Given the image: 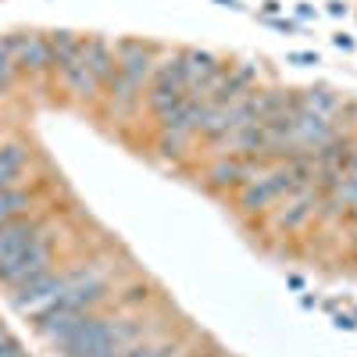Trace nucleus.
Here are the masks:
<instances>
[{
    "label": "nucleus",
    "instance_id": "f257e3e1",
    "mask_svg": "<svg viewBox=\"0 0 357 357\" xmlns=\"http://www.w3.org/2000/svg\"><path fill=\"white\" fill-rule=\"evenodd\" d=\"M40 272H50V240L43 232H36L22 250H15L11 257L0 261V279L8 286H22Z\"/></svg>",
    "mask_w": 357,
    "mask_h": 357
},
{
    "label": "nucleus",
    "instance_id": "f03ea898",
    "mask_svg": "<svg viewBox=\"0 0 357 357\" xmlns=\"http://www.w3.org/2000/svg\"><path fill=\"white\" fill-rule=\"evenodd\" d=\"M104 279L100 272H93V268H82V272H72L61 279V293H57V304L61 307H75V311H86L104 301ZM54 304V307H57Z\"/></svg>",
    "mask_w": 357,
    "mask_h": 357
},
{
    "label": "nucleus",
    "instance_id": "7ed1b4c3",
    "mask_svg": "<svg viewBox=\"0 0 357 357\" xmlns=\"http://www.w3.org/2000/svg\"><path fill=\"white\" fill-rule=\"evenodd\" d=\"M57 293H61V275H54V272H40L33 275L29 282L15 286V307L22 314H43L57 304Z\"/></svg>",
    "mask_w": 357,
    "mask_h": 357
},
{
    "label": "nucleus",
    "instance_id": "20e7f679",
    "mask_svg": "<svg viewBox=\"0 0 357 357\" xmlns=\"http://www.w3.org/2000/svg\"><path fill=\"white\" fill-rule=\"evenodd\" d=\"M190 97V89H186V82H183V72H178V54L175 57H168V61L158 68V79H154V86H151V107L158 111V118L161 114H168L172 107H178Z\"/></svg>",
    "mask_w": 357,
    "mask_h": 357
},
{
    "label": "nucleus",
    "instance_id": "39448f33",
    "mask_svg": "<svg viewBox=\"0 0 357 357\" xmlns=\"http://www.w3.org/2000/svg\"><path fill=\"white\" fill-rule=\"evenodd\" d=\"M286 193H296V186H293V178H289V172L282 165L279 172L247 178V186H243V207H247V211H257V207H268L272 200H279Z\"/></svg>",
    "mask_w": 357,
    "mask_h": 357
},
{
    "label": "nucleus",
    "instance_id": "423d86ee",
    "mask_svg": "<svg viewBox=\"0 0 357 357\" xmlns=\"http://www.w3.org/2000/svg\"><path fill=\"white\" fill-rule=\"evenodd\" d=\"M86 321V314L82 311H75V307H50V311H43L40 318H36V325H40V333H43V340H50V343H68L75 333H79V325Z\"/></svg>",
    "mask_w": 357,
    "mask_h": 357
},
{
    "label": "nucleus",
    "instance_id": "0eeeda50",
    "mask_svg": "<svg viewBox=\"0 0 357 357\" xmlns=\"http://www.w3.org/2000/svg\"><path fill=\"white\" fill-rule=\"evenodd\" d=\"M11 57H15V65L43 72V68H50V43L43 36H22L11 43Z\"/></svg>",
    "mask_w": 357,
    "mask_h": 357
},
{
    "label": "nucleus",
    "instance_id": "6e6552de",
    "mask_svg": "<svg viewBox=\"0 0 357 357\" xmlns=\"http://www.w3.org/2000/svg\"><path fill=\"white\" fill-rule=\"evenodd\" d=\"M40 229L33 225V222H29V218H11V222H4V225H0V261H4V257H11L15 250H22L29 240H33V236H36Z\"/></svg>",
    "mask_w": 357,
    "mask_h": 357
},
{
    "label": "nucleus",
    "instance_id": "1a4fd4ad",
    "mask_svg": "<svg viewBox=\"0 0 357 357\" xmlns=\"http://www.w3.org/2000/svg\"><path fill=\"white\" fill-rule=\"evenodd\" d=\"M82 57H86V68L97 75V82L114 75V54L107 50V43H100V40L82 43Z\"/></svg>",
    "mask_w": 357,
    "mask_h": 357
},
{
    "label": "nucleus",
    "instance_id": "9d476101",
    "mask_svg": "<svg viewBox=\"0 0 357 357\" xmlns=\"http://www.w3.org/2000/svg\"><path fill=\"white\" fill-rule=\"evenodd\" d=\"M61 75H65V82L75 89L79 97H93V93H97V75L86 68V57H75L72 65H65Z\"/></svg>",
    "mask_w": 357,
    "mask_h": 357
},
{
    "label": "nucleus",
    "instance_id": "9b49d317",
    "mask_svg": "<svg viewBox=\"0 0 357 357\" xmlns=\"http://www.w3.org/2000/svg\"><path fill=\"white\" fill-rule=\"evenodd\" d=\"M254 178V165H243V161H218L211 168V186H236V183H247Z\"/></svg>",
    "mask_w": 357,
    "mask_h": 357
},
{
    "label": "nucleus",
    "instance_id": "f8f14e48",
    "mask_svg": "<svg viewBox=\"0 0 357 357\" xmlns=\"http://www.w3.org/2000/svg\"><path fill=\"white\" fill-rule=\"evenodd\" d=\"M75 57H82V43L75 40V36H68V33H57L54 40H50V65L61 72L65 65H72Z\"/></svg>",
    "mask_w": 357,
    "mask_h": 357
},
{
    "label": "nucleus",
    "instance_id": "ddd939ff",
    "mask_svg": "<svg viewBox=\"0 0 357 357\" xmlns=\"http://www.w3.org/2000/svg\"><path fill=\"white\" fill-rule=\"evenodd\" d=\"M25 165V151L18 143H8V146H0V190H8L15 186V178Z\"/></svg>",
    "mask_w": 357,
    "mask_h": 357
},
{
    "label": "nucleus",
    "instance_id": "4468645a",
    "mask_svg": "<svg viewBox=\"0 0 357 357\" xmlns=\"http://www.w3.org/2000/svg\"><path fill=\"white\" fill-rule=\"evenodd\" d=\"M311 211H314V193H311V190H301V197H296L286 211L279 215V225H282V229H296Z\"/></svg>",
    "mask_w": 357,
    "mask_h": 357
},
{
    "label": "nucleus",
    "instance_id": "2eb2a0df",
    "mask_svg": "<svg viewBox=\"0 0 357 357\" xmlns=\"http://www.w3.org/2000/svg\"><path fill=\"white\" fill-rule=\"evenodd\" d=\"M296 107H301V111H311V114H318V118H333V114L340 111L336 97H329L325 89H311V93H304L301 100H296Z\"/></svg>",
    "mask_w": 357,
    "mask_h": 357
},
{
    "label": "nucleus",
    "instance_id": "dca6fc26",
    "mask_svg": "<svg viewBox=\"0 0 357 357\" xmlns=\"http://www.w3.org/2000/svg\"><path fill=\"white\" fill-rule=\"evenodd\" d=\"M25 207H29V197H25L22 190H15V186L0 190V225L11 222V218H18Z\"/></svg>",
    "mask_w": 357,
    "mask_h": 357
},
{
    "label": "nucleus",
    "instance_id": "f3484780",
    "mask_svg": "<svg viewBox=\"0 0 357 357\" xmlns=\"http://www.w3.org/2000/svg\"><path fill=\"white\" fill-rule=\"evenodd\" d=\"M143 354V347H100V350H93V354H86V357H139Z\"/></svg>",
    "mask_w": 357,
    "mask_h": 357
},
{
    "label": "nucleus",
    "instance_id": "a211bd4d",
    "mask_svg": "<svg viewBox=\"0 0 357 357\" xmlns=\"http://www.w3.org/2000/svg\"><path fill=\"white\" fill-rule=\"evenodd\" d=\"M25 350H22V343L4 329V325H0V357H22Z\"/></svg>",
    "mask_w": 357,
    "mask_h": 357
},
{
    "label": "nucleus",
    "instance_id": "6ab92c4d",
    "mask_svg": "<svg viewBox=\"0 0 357 357\" xmlns=\"http://www.w3.org/2000/svg\"><path fill=\"white\" fill-rule=\"evenodd\" d=\"M183 136H172V132H161V154H168V158H175V154H183Z\"/></svg>",
    "mask_w": 357,
    "mask_h": 357
},
{
    "label": "nucleus",
    "instance_id": "aec40b11",
    "mask_svg": "<svg viewBox=\"0 0 357 357\" xmlns=\"http://www.w3.org/2000/svg\"><path fill=\"white\" fill-rule=\"evenodd\" d=\"M22 357H25V354H22Z\"/></svg>",
    "mask_w": 357,
    "mask_h": 357
}]
</instances>
